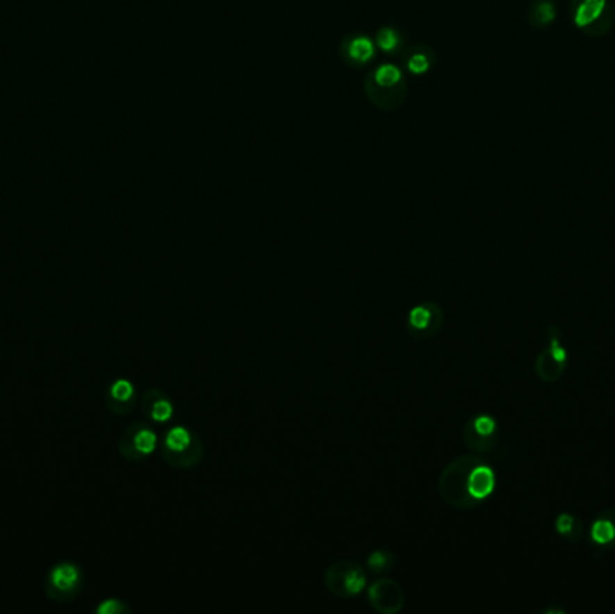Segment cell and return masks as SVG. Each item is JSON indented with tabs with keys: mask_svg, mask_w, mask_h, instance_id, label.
Wrapping results in <instances>:
<instances>
[{
	"mask_svg": "<svg viewBox=\"0 0 615 614\" xmlns=\"http://www.w3.org/2000/svg\"><path fill=\"white\" fill-rule=\"evenodd\" d=\"M324 585L335 598L350 600L362 595L367 588V575L358 562L341 558L326 567L322 575Z\"/></svg>",
	"mask_w": 615,
	"mask_h": 614,
	"instance_id": "obj_3",
	"label": "cell"
},
{
	"mask_svg": "<svg viewBox=\"0 0 615 614\" xmlns=\"http://www.w3.org/2000/svg\"><path fill=\"white\" fill-rule=\"evenodd\" d=\"M83 571L76 562L54 564L45 576V595L53 601H72L83 591Z\"/></svg>",
	"mask_w": 615,
	"mask_h": 614,
	"instance_id": "obj_4",
	"label": "cell"
},
{
	"mask_svg": "<svg viewBox=\"0 0 615 614\" xmlns=\"http://www.w3.org/2000/svg\"><path fill=\"white\" fill-rule=\"evenodd\" d=\"M139 402L137 387L130 378H115L105 393V404L114 414H128Z\"/></svg>",
	"mask_w": 615,
	"mask_h": 614,
	"instance_id": "obj_11",
	"label": "cell"
},
{
	"mask_svg": "<svg viewBox=\"0 0 615 614\" xmlns=\"http://www.w3.org/2000/svg\"><path fill=\"white\" fill-rule=\"evenodd\" d=\"M463 442L471 452L480 454V456L493 452L500 442L498 421L486 412H479L475 417H471L463 427Z\"/></svg>",
	"mask_w": 615,
	"mask_h": 614,
	"instance_id": "obj_7",
	"label": "cell"
},
{
	"mask_svg": "<svg viewBox=\"0 0 615 614\" xmlns=\"http://www.w3.org/2000/svg\"><path fill=\"white\" fill-rule=\"evenodd\" d=\"M140 409H142V414L148 418L153 423H167L171 418L175 417V404L173 400L170 398L166 391H162L161 387H149L146 391L142 398H140Z\"/></svg>",
	"mask_w": 615,
	"mask_h": 614,
	"instance_id": "obj_12",
	"label": "cell"
},
{
	"mask_svg": "<svg viewBox=\"0 0 615 614\" xmlns=\"http://www.w3.org/2000/svg\"><path fill=\"white\" fill-rule=\"evenodd\" d=\"M158 436L153 427L145 421H133L122 429L117 438L119 454L126 461L148 460L158 451Z\"/></svg>",
	"mask_w": 615,
	"mask_h": 614,
	"instance_id": "obj_5",
	"label": "cell"
},
{
	"mask_svg": "<svg viewBox=\"0 0 615 614\" xmlns=\"http://www.w3.org/2000/svg\"><path fill=\"white\" fill-rule=\"evenodd\" d=\"M556 17V9L552 2L546 0V2H540V4L534 8V18L538 20L540 26H547L549 22H552Z\"/></svg>",
	"mask_w": 615,
	"mask_h": 614,
	"instance_id": "obj_20",
	"label": "cell"
},
{
	"mask_svg": "<svg viewBox=\"0 0 615 614\" xmlns=\"http://www.w3.org/2000/svg\"><path fill=\"white\" fill-rule=\"evenodd\" d=\"M378 44L384 51H394L397 45V35L393 29H382L378 33Z\"/></svg>",
	"mask_w": 615,
	"mask_h": 614,
	"instance_id": "obj_21",
	"label": "cell"
},
{
	"mask_svg": "<svg viewBox=\"0 0 615 614\" xmlns=\"http://www.w3.org/2000/svg\"><path fill=\"white\" fill-rule=\"evenodd\" d=\"M468 488H470L471 499L479 506L493 496L495 488H497V474H495L493 467L489 465L484 458H480L479 463L471 469Z\"/></svg>",
	"mask_w": 615,
	"mask_h": 614,
	"instance_id": "obj_13",
	"label": "cell"
},
{
	"mask_svg": "<svg viewBox=\"0 0 615 614\" xmlns=\"http://www.w3.org/2000/svg\"><path fill=\"white\" fill-rule=\"evenodd\" d=\"M409 69L414 72V74H423L425 70L428 69V58L423 53L414 54V56L409 60Z\"/></svg>",
	"mask_w": 615,
	"mask_h": 614,
	"instance_id": "obj_22",
	"label": "cell"
},
{
	"mask_svg": "<svg viewBox=\"0 0 615 614\" xmlns=\"http://www.w3.org/2000/svg\"><path fill=\"white\" fill-rule=\"evenodd\" d=\"M607 8V0H583L574 13V22L577 27H587L601 17Z\"/></svg>",
	"mask_w": 615,
	"mask_h": 614,
	"instance_id": "obj_15",
	"label": "cell"
},
{
	"mask_svg": "<svg viewBox=\"0 0 615 614\" xmlns=\"http://www.w3.org/2000/svg\"><path fill=\"white\" fill-rule=\"evenodd\" d=\"M480 454H463L450 461L445 469L441 470L439 481H437V494L446 505L457 510H473L477 508V503L471 499L470 488V474L471 469L480 461Z\"/></svg>",
	"mask_w": 615,
	"mask_h": 614,
	"instance_id": "obj_1",
	"label": "cell"
},
{
	"mask_svg": "<svg viewBox=\"0 0 615 614\" xmlns=\"http://www.w3.org/2000/svg\"><path fill=\"white\" fill-rule=\"evenodd\" d=\"M555 528L556 533H558L559 537H563L565 540H568V542H580L581 535H583V530H585L581 519L577 517V515H574V513H567V512L559 513L558 517H556Z\"/></svg>",
	"mask_w": 615,
	"mask_h": 614,
	"instance_id": "obj_14",
	"label": "cell"
},
{
	"mask_svg": "<svg viewBox=\"0 0 615 614\" xmlns=\"http://www.w3.org/2000/svg\"><path fill=\"white\" fill-rule=\"evenodd\" d=\"M445 326V310L436 301H421L407 314V334L414 341H428L436 337Z\"/></svg>",
	"mask_w": 615,
	"mask_h": 614,
	"instance_id": "obj_6",
	"label": "cell"
},
{
	"mask_svg": "<svg viewBox=\"0 0 615 614\" xmlns=\"http://www.w3.org/2000/svg\"><path fill=\"white\" fill-rule=\"evenodd\" d=\"M372 54H375V45L371 40L366 36H356L351 40L350 58H353L354 62H367L369 58H372Z\"/></svg>",
	"mask_w": 615,
	"mask_h": 614,
	"instance_id": "obj_17",
	"label": "cell"
},
{
	"mask_svg": "<svg viewBox=\"0 0 615 614\" xmlns=\"http://www.w3.org/2000/svg\"><path fill=\"white\" fill-rule=\"evenodd\" d=\"M589 542L596 555L615 551V508L596 515L589 528Z\"/></svg>",
	"mask_w": 615,
	"mask_h": 614,
	"instance_id": "obj_10",
	"label": "cell"
},
{
	"mask_svg": "<svg viewBox=\"0 0 615 614\" xmlns=\"http://www.w3.org/2000/svg\"><path fill=\"white\" fill-rule=\"evenodd\" d=\"M375 79L378 81V85H382V87H394L397 81H402V72H400L397 67L391 65V63H385V65H382L380 69L376 70Z\"/></svg>",
	"mask_w": 615,
	"mask_h": 614,
	"instance_id": "obj_18",
	"label": "cell"
},
{
	"mask_svg": "<svg viewBox=\"0 0 615 614\" xmlns=\"http://www.w3.org/2000/svg\"><path fill=\"white\" fill-rule=\"evenodd\" d=\"M162 460L171 469L192 470L200 465L205 458V444L197 430L186 426L170 427L158 444Z\"/></svg>",
	"mask_w": 615,
	"mask_h": 614,
	"instance_id": "obj_2",
	"label": "cell"
},
{
	"mask_svg": "<svg viewBox=\"0 0 615 614\" xmlns=\"http://www.w3.org/2000/svg\"><path fill=\"white\" fill-rule=\"evenodd\" d=\"M367 601L380 614H400L405 607V591L402 583L394 579H378L367 585Z\"/></svg>",
	"mask_w": 615,
	"mask_h": 614,
	"instance_id": "obj_9",
	"label": "cell"
},
{
	"mask_svg": "<svg viewBox=\"0 0 615 614\" xmlns=\"http://www.w3.org/2000/svg\"><path fill=\"white\" fill-rule=\"evenodd\" d=\"M567 350L559 341L558 328H549V344L534 359V373L546 384H555L567 369Z\"/></svg>",
	"mask_w": 615,
	"mask_h": 614,
	"instance_id": "obj_8",
	"label": "cell"
},
{
	"mask_svg": "<svg viewBox=\"0 0 615 614\" xmlns=\"http://www.w3.org/2000/svg\"><path fill=\"white\" fill-rule=\"evenodd\" d=\"M130 606L124 604L121 598H105L101 601L99 606L96 607L97 614H128L130 613Z\"/></svg>",
	"mask_w": 615,
	"mask_h": 614,
	"instance_id": "obj_19",
	"label": "cell"
},
{
	"mask_svg": "<svg viewBox=\"0 0 615 614\" xmlns=\"http://www.w3.org/2000/svg\"><path fill=\"white\" fill-rule=\"evenodd\" d=\"M366 566L375 575H387L396 566V555L388 549H375L369 553Z\"/></svg>",
	"mask_w": 615,
	"mask_h": 614,
	"instance_id": "obj_16",
	"label": "cell"
}]
</instances>
